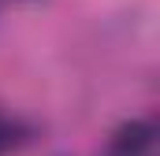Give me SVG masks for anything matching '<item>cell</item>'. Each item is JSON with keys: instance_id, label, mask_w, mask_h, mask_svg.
<instances>
[{"instance_id": "obj_2", "label": "cell", "mask_w": 160, "mask_h": 156, "mask_svg": "<svg viewBox=\"0 0 160 156\" xmlns=\"http://www.w3.org/2000/svg\"><path fill=\"white\" fill-rule=\"evenodd\" d=\"M22 138H26V126H22L19 119H11L8 112H0V153L15 149V145H19Z\"/></svg>"}, {"instance_id": "obj_1", "label": "cell", "mask_w": 160, "mask_h": 156, "mask_svg": "<svg viewBox=\"0 0 160 156\" xmlns=\"http://www.w3.org/2000/svg\"><path fill=\"white\" fill-rule=\"evenodd\" d=\"M112 156H153V126L149 123L123 126L116 145H112Z\"/></svg>"}]
</instances>
